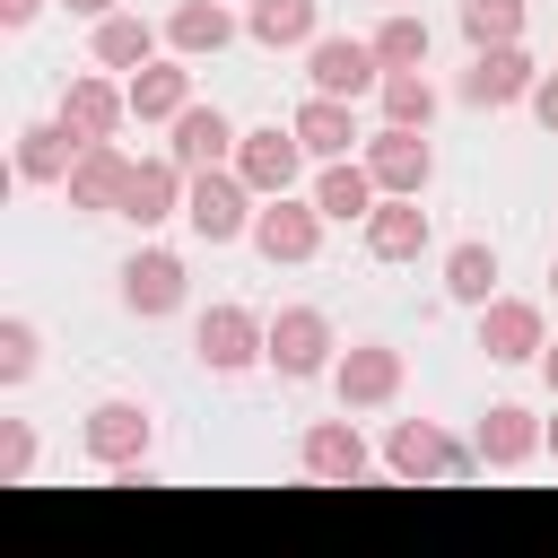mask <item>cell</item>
I'll list each match as a JSON object with an SVG mask.
<instances>
[{"label": "cell", "instance_id": "obj_1", "mask_svg": "<svg viewBox=\"0 0 558 558\" xmlns=\"http://www.w3.org/2000/svg\"><path fill=\"white\" fill-rule=\"evenodd\" d=\"M253 209H262V192L235 174V166H201L192 174V192H183V227L218 253V244H235V235H253Z\"/></svg>", "mask_w": 558, "mask_h": 558}, {"label": "cell", "instance_id": "obj_2", "mask_svg": "<svg viewBox=\"0 0 558 558\" xmlns=\"http://www.w3.org/2000/svg\"><path fill=\"white\" fill-rule=\"evenodd\" d=\"M323 209H314V192H270L262 209H253V253L270 262V270H305L314 253H323Z\"/></svg>", "mask_w": 558, "mask_h": 558}, {"label": "cell", "instance_id": "obj_3", "mask_svg": "<svg viewBox=\"0 0 558 558\" xmlns=\"http://www.w3.org/2000/svg\"><path fill=\"white\" fill-rule=\"evenodd\" d=\"M192 357L209 366V375H253V366H270V323L253 314V305H209L201 323H192Z\"/></svg>", "mask_w": 558, "mask_h": 558}, {"label": "cell", "instance_id": "obj_4", "mask_svg": "<svg viewBox=\"0 0 558 558\" xmlns=\"http://www.w3.org/2000/svg\"><path fill=\"white\" fill-rule=\"evenodd\" d=\"M331 366H340L331 314H323V305H279V314H270V375H279V384H314V375H331Z\"/></svg>", "mask_w": 558, "mask_h": 558}, {"label": "cell", "instance_id": "obj_5", "mask_svg": "<svg viewBox=\"0 0 558 558\" xmlns=\"http://www.w3.org/2000/svg\"><path fill=\"white\" fill-rule=\"evenodd\" d=\"M78 445H87V462L113 480V471L148 462V445H157V410H148V401H96V410L78 418Z\"/></svg>", "mask_w": 558, "mask_h": 558}, {"label": "cell", "instance_id": "obj_6", "mask_svg": "<svg viewBox=\"0 0 558 558\" xmlns=\"http://www.w3.org/2000/svg\"><path fill=\"white\" fill-rule=\"evenodd\" d=\"M384 471L392 480H471L480 471V445H453L436 418H401L384 436Z\"/></svg>", "mask_w": 558, "mask_h": 558}, {"label": "cell", "instance_id": "obj_7", "mask_svg": "<svg viewBox=\"0 0 558 558\" xmlns=\"http://www.w3.org/2000/svg\"><path fill=\"white\" fill-rule=\"evenodd\" d=\"M113 279H122V314H140V323H166V314H183V296H192V270H183V253H166V244H140Z\"/></svg>", "mask_w": 558, "mask_h": 558}, {"label": "cell", "instance_id": "obj_8", "mask_svg": "<svg viewBox=\"0 0 558 558\" xmlns=\"http://www.w3.org/2000/svg\"><path fill=\"white\" fill-rule=\"evenodd\" d=\"M296 471H305V480H331V488H357V480H375V453H366L357 418L340 410V418H314V427L296 436Z\"/></svg>", "mask_w": 558, "mask_h": 558}, {"label": "cell", "instance_id": "obj_9", "mask_svg": "<svg viewBox=\"0 0 558 558\" xmlns=\"http://www.w3.org/2000/svg\"><path fill=\"white\" fill-rule=\"evenodd\" d=\"M532 78H541V61H532L523 44H480L453 96H462V105H480V113H506V105H523V96H532Z\"/></svg>", "mask_w": 558, "mask_h": 558}, {"label": "cell", "instance_id": "obj_10", "mask_svg": "<svg viewBox=\"0 0 558 558\" xmlns=\"http://www.w3.org/2000/svg\"><path fill=\"white\" fill-rule=\"evenodd\" d=\"M331 392H340V410H392L401 401V349L392 340H349L340 366H331Z\"/></svg>", "mask_w": 558, "mask_h": 558}, {"label": "cell", "instance_id": "obj_11", "mask_svg": "<svg viewBox=\"0 0 558 558\" xmlns=\"http://www.w3.org/2000/svg\"><path fill=\"white\" fill-rule=\"evenodd\" d=\"M305 78H314L323 96H349V105H357V96L384 87V61H375L366 35H314V44H305Z\"/></svg>", "mask_w": 558, "mask_h": 558}, {"label": "cell", "instance_id": "obj_12", "mask_svg": "<svg viewBox=\"0 0 558 558\" xmlns=\"http://www.w3.org/2000/svg\"><path fill=\"white\" fill-rule=\"evenodd\" d=\"M235 174L270 201V192H296L305 183V140H296V122H262V131H244L235 140Z\"/></svg>", "mask_w": 558, "mask_h": 558}, {"label": "cell", "instance_id": "obj_13", "mask_svg": "<svg viewBox=\"0 0 558 558\" xmlns=\"http://www.w3.org/2000/svg\"><path fill=\"white\" fill-rule=\"evenodd\" d=\"M183 192H192V174H183L174 157H131V174H122V201H113V218H131V227L148 235V227L183 218Z\"/></svg>", "mask_w": 558, "mask_h": 558}, {"label": "cell", "instance_id": "obj_14", "mask_svg": "<svg viewBox=\"0 0 558 558\" xmlns=\"http://www.w3.org/2000/svg\"><path fill=\"white\" fill-rule=\"evenodd\" d=\"M78 140H122V122H131V87L113 78V70H78L70 87H61V105H52Z\"/></svg>", "mask_w": 558, "mask_h": 558}, {"label": "cell", "instance_id": "obj_15", "mask_svg": "<svg viewBox=\"0 0 558 558\" xmlns=\"http://www.w3.org/2000/svg\"><path fill=\"white\" fill-rule=\"evenodd\" d=\"M366 174L384 183V192H427L436 183V148H427V131H410V122H384V131H366Z\"/></svg>", "mask_w": 558, "mask_h": 558}, {"label": "cell", "instance_id": "obj_16", "mask_svg": "<svg viewBox=\"0 0 558 558\" xmlns=\"http://www.w3.org/2000/svg\"><path fill=\"white\" fill-rule=\"evenodd\" d=\"M480 349H488L497 366H541V349H549L541 305H532V296H488V305H480Z\"/></svg>", "mask_w": 558, "mask_h": 558}, {"label": "cell", "instance_id": "obj_17", "mask_svg": "<svg viewBox=\"0 0 558 558\" xmlns=\"http://www.w3.org/2000/svg\"><path fill=\"white\" fill-rule=\"evenodd\" d=\"M235 140H244V131H235L218 105H201V96L166 122V157H174L183 174H201V166H235Z\"/></svg>", "mask_w": 558, "mask_h": 558}, {"label": "cell", "instance_id": "obj_18", "mask_svg": "<svg viewBox=\"0 0 558 558\" xmlns=\"http://www.w3.org/2000/svg\"><path fill=\"white\" fill-rule=\"evenodd\" d=\"M436 244V218L418 209V192H384L366 209V262H418Z\"/></svg>", "mask_w": 558, "mask_h": 558}, {"label": "cell", "instance_id": "obj_19", "mask_svg": "<svg viewBox=\"0 0 558 558\" xmlns=\"http://www.w3.org/2000/svg\"><path fill=\"white\" fill-rule=\"evenodd\" d=\"M288 122H296V140H305V157H314V166H331V157H357V148H366V131H357V105H349V96H323V87H314Z\"/></svg>", "mask_w": 558, "mask_h": 558}, {"label": "cell", "instance_id": "obj_20", "mask_svg": "<svg viewBox=\"0 0 558 558\" xmlns=\"http://www.w3.org/2000/svg\"><path fill=\"white\" fill-rule=\"evenodd\" d=\"M78 148H87V140H78L61 113H44V122H17V148H9V157H17V183H35V192H44V183H70Z\"/></svg>", "mask_w": 558, "mask_h": 558}, {"label": "cell", "instance_id": "obj_21", "mask_svg": "<svg viewBox=\"0 0 558 558\" xmlns=\"http://www.w3.org/2000/svg\"><path fill=\"white\" fill-rule=\"evenodd\" d=\"M122 174H131L122 140H87L61 192H70V209H78V218H113V201H122Z\"/></svg>", "mask_w": 558, "mask_h": 558}, {"label": "cell", "instance_id": "obj_22", "mask_svg": "<svg viewBox=\"0 0 558 558\" xmlns=\"http://www.w3.org/2000/svg\"><path fill=\"white\" fill-rule=\"evenodd\" d=\"M541 436H549V418H532L523 401H488V418H480V436H471V445H480V462H488V471H523V462L541 453Z\"/></svg>", "mask_w": 558, "mask_h": 558}, {"label": "cell", "instance_id": "obj_23", "mask_svg": "<svg viewBox=\"0 0 558 558\" xmlns=\"http://www.w3.org/2000/svg\"><path fill=\"white\" fill-rule=\"evenodd\" d=\"M244 26H235V9L227 0H174L166 9V52H183V61H209V52H227Z\"/></svg>", "mask_w": 558, "mask_h": 558}, {"label": "cell", "instance_id": "obj_24", "mask_svg": "<svg viewBox=\"0 0 558 558\" xmlns=\"http://www.w3.org/2000/svg\"><path fill=\"white\" fill-rule=\"evenodd\" d=\"M87 52H96V70H148L157 52H166V26H148V17H131V9H113V17H96L87 26Z\"/></svg>", "mask_w": 558, "mask_h": 558}, {"label": "cell", "instance_id": "obj_25", "mask_svg": "<svg viewBox=\"0 0 558 558\" xmlns=\"http://www.w3.org/2000/svg\"><path fill=\"white\" fill-rule=\"evenodd\" d=\"M305 192H314V209H323L331 227H349V218L366 227V209L384 201V183L366 174V157H331V166H314V183H305Z\"/></svg>", "mask_w": 558, "mask_h": 558}, {"label": "cell", "instance_id": "obj_26", "mask_svg": "<svg viewBox=\"0 0 558 558\" xmlns=\"http://www.w3.org/2000/svg\"><path fill=\"white\" fill-rule=\"evenodd\" d=\"M122 87H131V122H174V113L192 105V61H183V52H157V61L131 70Z\"/></svg>", "mask_w": 558, "mask_h": 558}, {"label": "cell", "instance_id": "obj_27", "mask_svg": "<svg viewBox=\"0 0 558 558\" xmlns=\"http://www.w3.org/2000/svg\"><path fill=\"white\" fill-rule=\"evenodd\" d=\"M244 35H253L262 52H305V44L323 35V0H253V9H244Z\"/></svg>", "mask_w": 558, "mask_h": 558}, {"label": "cell", "instance_id": "obj_28", "mask_svg": "<svg viewBox=\"0 0 558 558\" xmlns=\"http://www.w3.org/2000/svg\"><path fill=\"white\" fill-rule=\"evenodd\" d=\"M445 296L480 314V305L497 296V244H480V235H462V244L445 253Z\"/></svg>", "mask_w": 558, "mask_h": 558}, {"label": "cell", "instance_id": "obj_29", "mask_svg": "<svg viewBox=\"0 0 558 558\" xmlns=\"http://www.w3.org/2000/svg\"><path fill=\"white\" fill-rule=\"evenodd\" d=\"M366 44H375V61H384V70H427V44H436V35H427V17L392 9V17H384Z\"/></svg>", "mask_w": 558, "mask_h": 558}, {"label": "cell", "instance_id": "obj_30", "mask_svg": "<svg viewBox=\"0 0 558 558\" xmlns=\"http://www.w3.org/2000/svg\"><path fill=\"white\" fill-rule=\"evenodd\" d=\"M384 122H410V131H427L436 122V87H427V70H384Z\"/></svg>", "mask_w": 558, "mask_h": 558}, {"label": "cell", "instance_id": "obj_31", "mask_svg": "<svg viewBox=\"0 0 558 558\" xmlns=\"http://www.w3.org/2000/svg\"><path fill=\"white\" fill-rule=\"evenodd\" d=\"M35 366H44V331L26 314H0V392L35 384Z\"/></svg>", "mask_w": 558, "mask_h": 558}, {"label": "cell", "instance_id": "obj_32", "mask_svg": "<svg viewBox=\"0 0 558 558\" xmlns=\"http://www.w3.org/2000/svg\"><path fill=\"white\" fill-rule=\"evenodd\" d=\"M462 35L480 44H523V0H462Z\"/></svg>", "mask_w": 558, "mask_h": 558}, {"label": "cell", "instance_id": "obj_33", "mask_svg": "<svg viewBox=\"0 0 558 558\" xmlns=\"http://www.w3.org/2000/svg\"><path fill=\"white\" fill-rule=\"evenodd\" d=\"M35 471V427L26 418H0V488H17Z\"/></svg>", "mask_w": 558, "mask_h": 558}, {"label": "cell", "instance_id": "obj_34", "mask_svg": "<svg viewBox=\"0 0 558 558\" xmlns=\"http://www.w3.org/2000/svg\"><path fill=\"white\" fill-rule=\"evenodd\" d=\"M523 105H532V122H541V131H549V140H558V70H541V78H532V96H523Z\"/></svg>", "mask_w": 558, "mask_h": 558}, {"label": "cell", "instance_id": "obj_35", "mask_svg": "<svg viewBox=\"0 0 558 558\" xmlns=\"http://www.w3.org/2000/svg\"><path fill=\"white\" fill-rule=\"evenodd\" d=\"M35 17H44V0H0V26H9V35H17V26H35Z\"/></svg>", "mask_w": 558, "mask_h": 558}, {"label": "cell", "instance_id": "obj_36", "mask_svg": "<svg viewBox=\"0 0 558 558\" xmlns=\"http://www.w3.org/2000/svg\"><path fill=\"white\" fill-rule=\"evenodd\" d=\"M61 9H70V17H87V26H96V17H113V9H122V0H61Z\"/></svg>", "mask_w": 558, "mask_h": 558}, {"label": "cell", "instance_id": "obj_37", "mask_svg": "<svg viewBox=\"0 0 558 558\" xmlns=\"http://www.w3.org/2000/svg\"><path fill=\"white\" fill-rule=\"evenodd\" d=\"M541 384H549V392H558V340H549V349H541Z\"/></svg>", "mask_w": 558, "mask_h": 558}, {"label": "cell", "instance_id": "obj_38", "mask_svg": "<svg viewBox=\"0 0 558 558\" xmlns=\"http://www.w3.org/2000/svg\"><path fill=\"white\" fill-rule=\"evenodd\" d=\"M541 453H549V462H558V418H549V436H541Z\"/></svg>", "mask_w": 558, "mask_h": 558}, {"label": "cell", "instance_id": "obj_39", "mask_svg": "<svg viewBox=\"0 0 558 558\" xmlns=\"http://www.w3.org/2000/svg\"><path fill=\"white\" fill-rule=\"evenodd\" d=\"M549 296H558V262H549Z\"/></svg>", "mask_w": 558, "mask_h": 558}]
</instances>
